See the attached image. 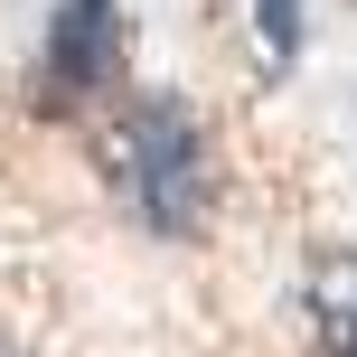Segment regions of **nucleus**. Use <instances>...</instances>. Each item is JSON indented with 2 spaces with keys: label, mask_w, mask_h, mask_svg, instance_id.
<instances>
[{
  "label": "nucleus",
  "mask_w": 357,
  "mask_h": 357,
  "mask_svg": "<svg viewBox=\"0 0 357 357\" xmlns=\"http://www.w3.org/2000/svg\"><path fill=\"white\" fill-rule=\"evenodd\" d=\"M132 75V19L123 0H56L38 38V104L47 113H94Z\"/></svg>",
  "instance_id": "nucleus-2"
},
{
  "label": "nucleus",
  "mask_w": 357,
  "mask_h": 357,
  "mask_svg": "<svg viewBox=\"0 0 357 357\" xmlns=\"http://www.w3.org/2000/svg\"><path fill=\"white\" fill-rule=\"evenodd\" d=\"M254 19H264V47H273V56L301 47V0H254Z\"/></svg>",
  "instance_id": "nucleus-4"
},
{
  "label": "nucleus",
  "mask_w": 357,
  "mask_h": 357,
  "mask_svg": "<svg viewBox=\"0 0 357 357\" xmlns=\"http://www.w3.org/2000/svg\"><path fill=\"white\" fill-rule=\"evenodd\" d=\"M301 320L320 348H348L357 357V254H320L301 282Z\"/></svg>",
  "instance_id": "nucleus-3"
},
{
  "label": "nucleus",
  "mask_w": 357,
  "mask_h": 357,
  "mask_svg": "<svg viewBox=\"0 0 357 357\" xmlns=\"http://www.w3.org/2000/svg\"><path fill=\"white\" fill-rule=\"evenodd\" d=\"M113 169H123V197L151 235H197L207 226V197H216V151L197 132V113L178 94H142L123 113V142H113Z\"/></svg>",
  "instance_id": "nucleus-1"
}]
</instances>
